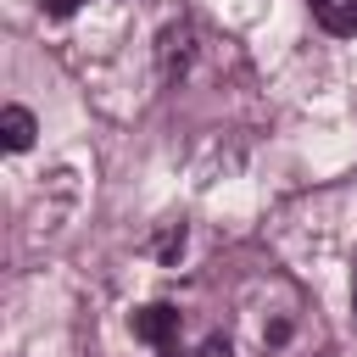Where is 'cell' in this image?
Masks as SVG:
<instances>
[{
	"label": "cell",
	"mask_w": 357,
	"mask_h": 357,
	"mask_svg": "<svg viewBox=\"0 0 357 357\" xmlns=\"http://www.w3.org/2000/svg\"><path fill=\"white\" fill-rule=\"evenodd\" d=\"M156 251H162V257H178V251H184V223H178V229H167V234L156 240Z\"/></svg>",
	"instance_id": "cell-5"
},
{
	"label": "cell",
	"mask_w": 357,
	"mask_h": 357,
	"mask_svg": "<svg viewBox=\"0 0 357 357\" xmlns=\"http://www.w3.org/2000/svg\"><path fill=\"white\" fill-rule=\"evenodd\" d=\"M184 61H190V28L178 22V28L162 33V73L173 78V73H184Z\"/></svg>",
	"instance_id": "cell-4"
},
{
	"label": "cell",
	"mask_w": 357,
	"mask_h": 357,
	"mask_svg": "<svg viewBox=\"0 0 357 357\" xmlns=\"http://www.w3.org/2000/svg\"><path fill=\"white\" fill-rule=\"evenodd\" d=\"M78 6H84V0H39V11H45V17H73Z\"/></svg>",
	"instance_id": "cell-6"
},
{
	"label": "cell",
	"mask_w": 357,
	"mask_h": 357,
	"mask_svg": "<svg viewBox=\"0 0 357 357\" xmlns=\"http://www.w3.org/2000/svg\"><path fill=\"white\" fill-rule=\"evenodd\" d=\"M351 312H357V273H351Z\"/></svg>",
	"instance_id": "cell-8"
},
{
	"label": "cell",
	"mask_w": 357,
	"mask_h": 357,
	"mask_svg": "<svg viewBox=\"0 0 357 357\" xmlns=\"http://www.w3.org/2000/svg\"><path fill=\"white\" fill-rule=\"evenodd\" d=\"M134 335H139L145 346H162V351H173V340H178V307H167V301H151V307H139V312H134Z\"/></svg>",
	"instance_id": "cell-1"
},
{
	"label": "cell",
	"mask_w": 357,
	"mask_h": 357,
	"mask_svg": "<svg viewBox=\"0 0 357 357\" xmlns=\"http://www.w3.org/2000/svg\"><path fill=\"white\" fill-rule=\"evenodd\" d=\"M195 357H229V346H223V340H206V346H201Z\"/></svg>",
	"instance_id": "cell-7"
},
{
	"label": "cell",
	"mask_w": 357,
	"mask_h": 357,
	"mask_svg": "<svg viewBox=\"0 0 357 357\" xmlns=\"http://www.w3.org/2000/svg\"><path fill=\"white\" fill-rule=\"evenodd\" d=\"M312 6V22L324 28V33H357V0H307Z\"/></svg>",
	"instance_id": "cell-2"
},
{
	"label": "cell",
	"mask_w": 357,
	"mask_h": 357,
	"mask_svg": "<svg viewBox=\"0 0 357 357\" xmlns=\"http://www.w3.org/2000/svg\"><path fill=\"white\" fill-rule=\"evenodd\" d=\"M33 134H39V123H33L28 106H6V112H0V139H6V151H28Z\"/></svg>",
	"instance_id": "cell-3"
}]
</instances>
